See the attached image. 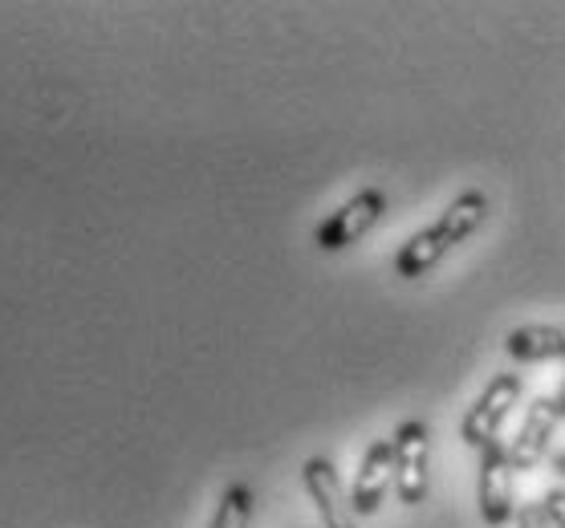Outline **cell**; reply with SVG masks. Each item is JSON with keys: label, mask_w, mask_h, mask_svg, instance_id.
Here are the masks:
<instances>
[{"label": "cell", "mask_w": 565, "mask_h": 528, "mask_svg": "<svg viewBox=\"0 0 565 528\" xmlns=\"http://www.w3.org/2000/svg\"><path fill=\"white\" fill-rule=\"evenodd\" d=\"M557 423H562V414H557L553 399H529L525 419H521L513 443H509V460H513L516 472H533L545 460V448H550Z\"/></svg>", "instance_id": "obj_7"}, {"label": "cell", "mask_w": 565, "mask_h": 528, "mask_svg": "<svg viewBox=\"0 0 565 528\" xmlns=\"http://www.w3.org/2000/svg\"><path fill=\"white\" fill-rule=\"evenodd\" d=\"M553 407H557V414L565 419V374H562V382H557V395H553Z\"/></svg>", "instance_id": "obj_13"}, {"label": "cell", "mask_w": 565, "mask_h": 528, "mask_svg": "<svg viewBox=\"0 0 565 528\" xmlns=\"http://www.w3.org/2000/svg\"><path fill=\"white\" fill-rule=\"evenodd\" d=\"M391 484H395V443H391V439H379V443L366 448L359 472H354V488H350L354 513L359 516L379 513Z\"/></svg>", "instance_id": "obj_6"}, {"label": "cell", "mask_w": 565, "mask_h": 528, "mask_svg": "<svg viewBox=\"0 0 565 528\" xmlns=\"http://www.w3.org/2000/svg\"><path fill=\"white\" fill-rule=\"evenodd\" d=\"M504 349L516 362H565V325H516Z\"/></svg>", "instance_id": "obj_9"}, {"label": "cell", "mask_w": 565, "mask_h": 528, "mask_svg": "<svg viewBox=\"0 0 565 528\" xmlns=\"http://www.w3.org/2000/svg\"><path fill=\"white\" fill-rule=\"evenodd\" d=\"M521 395H525V382H521L516 374H497L489 387H484V395L463 411V419H460V443L463 448L484 451L489 443H497V439H501L504 419L513 414V407L521 402Z\"/></svg>", "instance_id": "obj_1"}, {"label": "cell", "mask_w": 565, "mask_h": 528, "mask_svg": "<svg viewBox=\"0 0 565 528\" xmlns=\"http://www.w3.org/2000/svg\"><path fill=\"white\" fill-rule=\"evenodd\" d=\"M301 484H306L309 500L318 508L321 525L326 528H359V513H354V504H350L347 488H342V479H338V467L326 460V455H313L306 460L301 467Z\"/></svg>", "instance_id": "obj_5"}, {"label": "cell", "mask_w": 565, "mask_h": 528, "mask_svg": "<svg viewBox=\"0 0 565 528\" xmlns=\"http://www.w3.org/2000/svg\"><path fill=\"white\" fill-rule=\"evenodd\" d=\"M480 516L489 528L516 520V467L509 460V443H489L480 451Z\"/></svg>", "instance_id": "obj_3"}, {"label": "cell", "mask_w": 565, "mask_h": 528, "mask_svg": "<svg viewBox=\"0 0 565 528\" xmlns=\"http://www.w3.org/2000/svg\"><path fill=\"white\" fill-rule=\"evenodd\" d=\"M253 520V488L248 484H228L220 496V508L212 516V528H248Z\"/></svg>", "instance_id": "obj_10"}, {"label": "cell", "mask_w": 565, "mask_h": 528, "mask_svg": "<svg viewBox=\"0 0 565 528\" xmlns=\"http://www.w3.org/2000/svg\"><path fill=\"white\" fill-rule=\"evenodd\" d=\"M541 508H545V516H550V528H565V488H562V484L545 492Z\"/></svg>", "instance_id": "obj_11"}, {"label": "cell", "mask_w": 565, "mask_h": 528, "mask_svg": "<svg viewBox=\"0 0 565 528\" xmlns=\"http://www.w3.org/2000/svg\"><path fill=\"white\" fill-rule=\"evenodd\" d=\"M395 492L398 504H424L431 488V427L424 419H407L395 435Z\"/></svg>", "instance_id": "obj_2"}, {"label": "cell", "mask_w": 565, "mask_h": 528, "mask_svg": "<svg viewBox=\"0 0 565 528\" xmlns=\"http://www.w3.org/2000/svg\"><path fill=\"white\" fill-rule=\"evenodd\" d=\"M448 248H456V240H451V233L436 219L431 228L415 233L412 240L395 252V277H403V281H419L424 272H431L439 260L448 257Z\"/></svg>", "instance_id": "obj_8"}, {"label": "cell", "mask_w": 565, "mask_h": 528, "mask_svg": "<svg viewBox=\"0 0 565 528\" xmlns=\"http://www.w3.org/2000/svg\"><path fill=\"white\" fill-rule=\"evenodd\" d=\"M553 472L565 479V451H557V455H553Z\"/></svg>", "instance_id": "obj_14"}, {"label": "cell", "mask_w": 565, "mask_h": 528, "mask_svg": "<svg viewBox=\"0 0 565 528\" xmlns=\"http://www.w3.org/2000/svg\"><path fill=\"white\" fill-rule=\"evenodd\" d=\"M386 212V195L379 192V187H362L359 195H350L347 204L338 207L334 216H326L318 224V248L321 252H342V248H350L354 240H362V236L371 233L374 224L383 219Z\"/></svg>", "instance_id": "obj_4"}, {"label": "cell", "mask_w": 565, "mask_h": 528, "mask_svg": "<svg viewBox=\"0 0 565 528\" xmlns=\"http://www.w3.org/2000/svg\"><path fill=\"white\" fill-rule=\"evenodd\" d=\"M516 528H550V516L541 504H516Z\"/></svg>", "instance_id": "obj_12"}]
</instances>
